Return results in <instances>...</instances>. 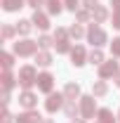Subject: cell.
<instances>
[{
    "instance_id": "35",
    "label": "cell",
    "mask_w": 120,
    "mask_h": 123,
    "mask_svg": "<svg viewBox=\"0 0 120 123\" xmlns=\"http://www.w3.org/2000/svg\"><path fill=\"white\" fill-rule=\"evenodd\" d=\"M26 5H31L33 10H38L40 5H45V0H26Z\"/></svg>"
},
{
    "instance_id": "10",
    "label": "cell",
    "mask_w": 120,
    "mask_h": 123,
    "mask_svg": "<svg viewBox=\"0 0 120 123\" xmlns=\"http://www.w3.org/2000/svg\"><path fill=\"white\" fill-rule=\"evenodd\" d=\"M40 121H43V116L35 109H26V111H21L16 116V123H40Z\"/></svg>"
},
{
    "instance_id": "8",
    "label": "cell",
    "mask_w": 120,
    "mask_h": 123,
    "mask_svg": "<svg viewBox=\"0 0 120 123\" xmlns=\"http://www.w3.org/2000/svg\"><path fill=\"white\" fill-rule=\"evenodd\" d=\"M87 57H90V55L85 52L82 45H75L73 50H71V64H73V66H85V64H87Z\"/></svg>"
},
{
    "instance_id": "12",
    "label": "cell",
    "mask_w": 120,
    "mask_h": 123,
    "mask_svg": "<svg viewBox=\"0 0 120 123\" xmlns=\"http://www.w3.org/2000/svg\"><path fill=\"white\" fill-rule=\"evenodd\" d=\"M64 114L68 118H78L80 116V104H75V99H66L64 102Z\"/></svg>"
},
{
    "instance_id": "29",
    "label": "cell",
    "mask_w": 120,
    "mask_h": 123,
    "mask_svg": "<svg viewBox=\"0 0 120 123\" xmlns=\"http://www.w3.org/2000/svg\"><path fill=\"white\" fill-rule=\"evenodd\" d=\"M64 7H66V10H71V12H78L82 5H80V0H64Z\"/></svg>"
},
{
    "instance_id": "23",
    "label": "cell",
    "mask_w": 120,
    "mask_h": 123,
    "mask_svg": "<svg viewBox=\"0 0 120 123\" xmlns=\"http://www.w3.org/2000/svg\"><path fill=\"white\" fill-rule=\"evenodd\" d=\"M68 36H71V38H75V40H78V38H82V36H85V29H82V24L73 21V24H71V29H68Z\"/></svg>"
},
{
    "instance_id": "17",
    "label": "cell",
    "mask_w": 120,
    "mask_h": 123,
    "mask_svg": "<svg viewBox=\"0 0 120 123\" xmlns=\"http://www.w3.org/2000/svg\"><path fill=\"white\" fill-rule=\"evenodd\" d=\"M45 5H47L49 14H61L64 12V0H45Z\"/></svg>"
},
{
    "instance_id": "26",
    "label": "cell",
    "mask_w": 120,
    "mask_h": 123,
    "mask_svg": "<svg viewBox=\"0 0 120 123\" xmlns=\"http://www.w3.org/2000/svg\"><path fill=\"white\" fill-rule=\"evenodd\" d=\"M54 47H57V52H59V55H66V52H71V50H73L68 40H54Z\"/></svg>"
},
{
    "instance_id": "22",
    "label": "cell",
    "mask_w": 120,
    "mask_h": 123,
    "mask_svg": "<svg viewBox=\"0 0 120 123\" xmlns=\"http://www.w3.org/2000/svg\"><path fill=\"white\" fill-rule=\"evenodd\" d=\"M35 62H38V66H49V64H52V55H49L47 50H40V52L35 55Z\"/></svg>"
},
{
    "instance_id": "3",
    "label": "cell",
    "mask_w": 120,
    "mask_h": 123,
    "mask_svg": "<svg viewBox=\"0 0 120 123\" xmlns=\"http://www.w3.org/2000/svg\"><path fill=\"white\" fill-rule=\"evenodd\" d=\"M87 40H90L94 47H101V45L108 43V36H106V31L101 29L99 24H94V21H92L90 29H87Z\"/></svg>"
},
{
    "instance_id": "27",
    "label": "cell",
    "mask_w": 120,
    "mask_h": 123,
    "mask_svg": "<svg viewBox=\"0 0 120 123\" xmlns=\"http://www.w3.org/2000/svg\"><path fill=\"white\" fill-rule=\"evenodd\" d=\"M14 33H16V26L5 24V26H2V40H5V43H7V40H12V38H14Z\"/></svg>"
},
{
    "instance_id": "30",
    "label": "cell",
    "mask_w": 120,
    "mask_h": 123,
    "mask_svg": "<svg viewBox=\"0 0 120 123\" xmlns=\"http://www.w3.org/2000/svg\"><path fill=\"white\" fill-rule=\"evenodd\" d=\"M111 55L113 57H120V36L113 38V43H111Z\"/></svg>"
},
{
    "instance_id": "13",
    "label": "cell",
    "mask_w": 120,
    "mask_h": 123,
    "mask_svg": "<svg viewBox=\"0 0 120 123\" xmlns=\"http://www.w3.org/2000/svg\"><path fill=\"white\" fill-rule=\"evenodd\" d=\"M92 95H94V97H104V95H108V83L101 80V78L94 80V83H92Z\"/></svg>"
},
{
    "instance_id": "11",
    "label": "cell",
    "mask_w": 120,
    "mask_h": 123,
    "mask_svg": "<svg viewBox=\"0 0 120 123\" xmlns=\"http://www.w3.org/2000/svg\"><path fill=\"white\" fill-rule=\"evenodd\" d=\"M31 21H33L35 29H40V31H47V29H49V17H47L45 12H40V10L33 12V19H31Z\"/></svg>"
},
{
    "instance_id": "19",
    "label": "cell",
    "mask_w": 120,
    "mask_h": 123,
    "mask_svg": "<svg viewBox=\"0 0 120 123\" xmlns=\"http://www.w3.org/2000/svg\"><path fill=\"white\" fill-rule=\"evenodd\" d=\"M31 29H33V21H31V19H19V21H16V33H19V36H28Z\"/></svg>"
},
{
    "instance_id": "37",
    "label": "cell",
    "mask_w": 120,
    "mask_h": 123,
    "mask_svg": "<svg viewBox=\"0 0 120 123\" xmlns=\"http://www.w3.org/2000/svg\"><path fill=\"white\" fill-rule=\"evenodd\" d=\"M111 5H113V10H115V7H120V0H111Z\"/></svg>"
},
{
    "instance_id": "25",
    "label": "cell",
    "mask_w": 120,
    "mask_h": 123,
    "mask_svg": "<svg viewBox=\"0 0 120 123\" xmlns=\"http://www.w3.org/2000/svg\"><path fill=\"white\" fill-rule=\"evenodd\" d=\"M90 19H92V12H90V10H85V7H80V10L75 12V21H78V24L90 21Z\"/></svg>"
},
{
    "instance_id": "42",
    "label": "cell",
    "mask_w": 120,
    "mask_h": 123,
    "mask_svg": "<svg viewBox=\"0 0 120 123\" xmlns=\"http://www.w3.org/2000/svg\"><path fill=\"white\" fill-rule=\"evenodd\" d=\"M97 123H99V121H97Z\"/></svg>"
},
{
    "instance_id": "15",
    "label": "cell",
    "mask_w": 120,
    "mask_h": 123,
    "mask_svg": "<svg viewBox=\"0 0 120 123\" xmlns=\"http://www.w3.org/2000/svg\"><path fill=\"white\" fill-rule=\"evenodd\" d=\"M64 95H66V99H80V85L78 83H66Z\"/></svg>"
},
{
    "instance_id": "6",
    "label": "cell",
    "mask_w": 120,
    "mask_h": 123,
    "mask_svg": "<svg viewBox=\"0 0 120 123\" xmlns=\"http://www.w3.org/2000/svg\"><path fill=\"white\" fill-rule=\"evenodd\" d=\"M120 71H118V62L115 59H108V62H104L101 66H99V78L101 80H106V78H115Z\"/></svg>"
},
{
    "instance_id": "16",
    "label": "cell",
    "mask_w": 120,
    "mask_h": 123,
    "mask_svg": "<svg viewBox=\"0 0 120 123\" xmlns=\"http://www.w3.org/2000/svg\"><path fill=\"white\" fill-rule=\"evenodd\" d=\"M24 2L26 0H2V10L5 12H19L24 7Z\"/></svg>"
},
{
    "instance_id": "24",
    "label": "cell",
    "mask_w": 120,
    "mask_h": 123,
    "mask_svg": "<svg viewBox=\"0 0 120 123\" xmlns=\"http://www.w3.org/2000/svg\"><path fill=\"white\" fill-rule=\"evenodd\" d=\"M0 64H2L5 71H10V69L14 66V57H12L10 52H2V55H0Z\"/></svg>"
},
{
    "instance_id": "41",
    "label": "cell",
    "mask_w": 120,
    "mask_h": 123,
    "mask_svg": "<svg viewBox=\"0 0 120 123\" xmlns=\"http://www.w3.org/2000/svg\"><path fill=\"white\" fill-rule=\"evenodd\" d=\"M118 121H120V111H118Z\"/></svg>"
},
{
    "instance_id": "7",
    "label": "cell",
    "mask_w": 120,
    "mask_h": 123,
    "mask_svg": "<svg viewBox=\"0 0 120 123\" xmlns=\"http://www.w3.org/2000/svg\"><path fill=\"white\" fill-rule=\"evenodd\" d=\"M38 90L40 92H47V95H52V88H54V76L52 74H47V71H43V74H38Z\"/></svg>"
},
{
    "instance_id": "2",
    "label": "cell",
    "mask_w": 120,
    "mask_h": 123,
    "mask_svg": "<svg viewBox=\"0 0 120 123\" xmlns=\"http://www.w3.org/2000/svg\"><path fill=\"white\" fill-rule=\"evenodd\" d=\"M14 55L16 57H35L38 55V40H16L14 43Z\"/></svg>"
},
{
    "instance_id": "33",
    "label": "cell",
    "mask_w": 120,
    "mask_h": 123,
    "mask_svg": "<svg viewBox=\"0 0 120 123\" xmlns=\"http://www.w3.org/2000/svg\"><path fill=\"white\" fill-rule=\"evenodd\" d=\"M82 7L90 10V12H94V10L99 7V0H82Z\"/></svg>"
},
{
    "instance_id": "39",
    "label": "cell",
    "mask_w": 120,
    "mask_h": 123,
    "mask_svg": "<svg viewBox=\"0 0 120 123\" xmlns=\"http://www.w3.org/2000/svg\"><path fill=\"white\" fill-rule=\"evenodd\" d=\"M40 123H54V121H52V118H43Z\"/></svg>"
},
{
    "instance_id": "5",
    "label": "cell",
    "mask_w": 120,
    "mask_h": 123,
    "mask_svg": "<svg viewBox=\"0 0 120 123\" xmlns=\"http://www.w3.org/2000/svg\"><path fill=\"white\" fill-rule=\"evenodd\" d=\"M64 102H66V95H64V92H57V95L52 92V95L45 99V109L49 111V114H57L59 109H64Z\"/></svg>"
},
{
    "instance_id": "20",
    "label": "cell",
    "mask_w": 120,
    "mask_h": 123,
    "mask_svg": "<svg viewBox=\"0 0 120 123\" xmlns=\"http://www.w3.org/2000/svg\"><path fill=\"white\" fill-rule=\"evenodd\" d=\"M97 121L99 123H115V116H113L111 109H99L97 111Z\"/></svg>"
},
{
    "instance_id": "36",
    "label": "cell",
    "mask_w": 120,
    "mask_h": 123,
    "mask_svg": "<svg viewBox=\"0 0 120 123\" xmlns=\"http://www.w3.org/2000/svg\"><path fill=\"white\" fill-rule=\"evenodd\" d=\"M0 99H2V104L7 107V104H10V90H2V97H0Z\"/></svg>"
},
{
    "instance_id": "34",
    "label": "cell",
    "mask_w": 120,
    "mask_h": 123,
    "mask_svg": "<svg viewBox=\"0 0 120 123\" xmlns=\"http://www.w3.org/2000/svg\"><path fill=\"white\" fill-rule=\"evenodd\" d=\"M12 121H16V118H12V114L7 111V107L2 109V123H12Z\"/></svg>"
},
{
    "instance_id": "28",
    "label": "cell",
    "mask_w": 120,
    "mask_h": 123,
    "mask_svg": "<svg viewBox=\"0 0 120 123\" xmlns=\"http://www.w3.org/2000/svg\"><path fill=\"white\" fill-rule=\"evenodd\" d=\"M52 45H54V40H52L49 36H40V38H38V47H40V50H49Z\"/></svg>"
},
{
    "instance_id": "31",
    "label": "cell",
    "mask_w": 120,
    "mask_h": 123,
    "mask_svg": "<svg viewBox=\"0 0 120 123\" xmlns=\"http://www.w3.org/2000/svg\"><path fill=\"white\" fill-rule=\"evenodd\" d=\"M71 36H68V31L66 29H57L54 31V40H68Z\"/></svg>"
},
{
    "instance_id": "9",
    "label": "cell",
    "mask_w": 120,
    "mask_h": 123,
    "mask_svg": "<svg viewBox=\"0 0 120 123\" xmlns=\"http://www.w3.org/2000/svg\"><path fill=\"white\" fill-rule=\"evenodd\" d=\"M19 104H21L24 109H35L38 107V95L31 92V90H24L21 95H19Z\"/></svg>"
},
{
    "instance_id": "32",
    "label": "cell",
    "mask_w": 120,
    "mask_h": 123,
    "mask_svg": "<svg viewBox=\"0 0 120 123\" xmlns=\"http://www.w3.org/2000/svg\"><path fill=\"white\" fill-rule=\"evenodd\" d=\"M111 21H113V29H118V31H120V7H115V10H113Z\"/></svg>"
},
{
    "instance_id": "4",
    "label": "cell",
    "mask_w": 120,
    "mask_h": 123,
    "mask_svg": "<svg viewBox=\"0 0 120 123\" xmlns=\"http://www.w3.org/2000/svg\"><path fill=\"white\" fill-rule=\"evenodd\" d=\"M94 114H97V99H94V95H85V97H80V118H94Z\"/></svg>"
},
{
    "instance_id": "18",
    "label": "cell",
    "mask_w": 120,
    "mask_h": 123,
    "mask_svg": "<svg viewBox=\"0 0 120 123\" xmlns=\"http://www.w3.org/2000/svg\"><path fill=\"white\" fill-rule=\"evenodd\" d=\"M0 83H2V90H12L16 85V78L10 74V71H2V76H0Z\"/></svg>"
},
{
    "instance_id": "40",
    "label": "cell",
    "mask_w": 120,
    "mask_h": 123,
    "mask_svg": "<svg viewBox=\"0 0 120 123\" xmlns=\"http://www.w3.org/2000/svg\"><path fill=\"white\" fill-rule=\"evenodd\" d=\"M115 85H118V88H120V74H118V76H115Z\"/></svg>"
},
{
    "instance_id": "1",
    "label": "cell",
    "mask_w": 120,
    "mask_h": 123,
    "mask_svg": "<svg viewBox=\"0 0 120 123\" xmlns=\"http://www.w3.org/2000/svg\"><path fill=\"white\" fill-rule=\"evenodd\" d=\"M16 80H19V85H21L24 90H31V85L38 83V71H35V66H21Z\"/></svg>"
},
{
    "instance_id": "21",
    "label": "cell",
    "mask_w": 120,
    "mask_h": 123,
    "mask_svg": "<svg viewBox=\"0 0 120 123\" xmlns=\"http://www.w3.org/2000/svg\"><path fill=\"white\" fill-rule=\"evenodd\" d=\"M87 62H90V64H97V66H101V64H104V52H101V47H94V50H92L90 52V57H87Z\"/></svg>"
},
{
    "instance_id": "38",
    "label": "cell",
    "mask_w": 120,
    "mask_h": 123,
    "mask_svg": "<svg viewBox=\"0 0 120 123\" xmlns=\"http://www.w3.org/2000/svg\"><path fill=\"white\" fill-rule=\"evenodd\" d=\"M71 123H85V118H71Z\"/></svg>"
},
{
    "instance_id": "14",
    "label": "cell",
    "mask_w": 120,
    "mask_h": 123,
    "mask_svg": "<svg viewBox=\"0 0 120 123\" xmlns=\"http://www.w3.org/2000/svg\"><path fill=\"white\" fill-rule=\"evenodd\" d=\"M108 17H111V14H108V10H106L104 5H99V7L92 12V21H94V24H104Z\"/></svg>"
}]
</instances>
